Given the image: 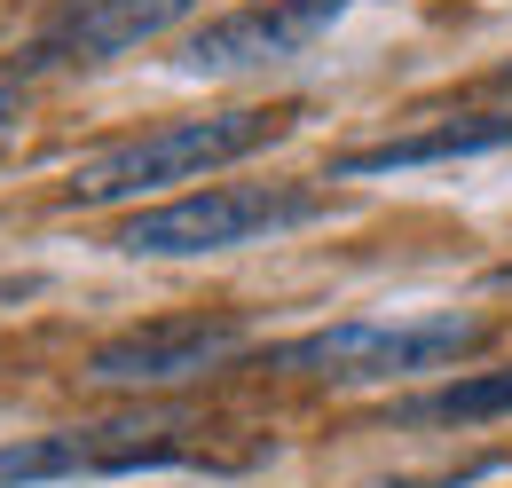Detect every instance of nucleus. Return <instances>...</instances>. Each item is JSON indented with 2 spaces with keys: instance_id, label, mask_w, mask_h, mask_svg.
<instances>
[{
  "instance_id": "20e7f679",
  "label": "nucleus",
  "mask_w": 512,
  "mask_h": 488,
  "mask_svg": "<svg viewBox=\"0 0 512 488\" xmlns=\"http://www.w3.org/2000/svg\"><path fill=\"white\" fill-rule=\"evenodd\" d=\"M347 8L355 0H245V8L213 16L205 32H190L174 48V71L182 79H237V71L292 63V56H308Z\"/></svg>"
},
{
  "instance_id": "6e6552de",
  "label": "nucleus",
  "mask_w": 512,
  "mask_h": 488,
  "mask_svg": "<svg viewBox=\"0 0 512 488\" xmlns=\"http://www.w3.org/2000/svg\"><path fill=\"white\" fill-rule=\"evenodd\" d=\"M512 142V111H473V119H434L410 126V134H386V142H355L331 158L339 182L355 174H410V166H442V158H481V150H505Z\"/></svg>"
},
{
  "instance_id": "7ed1b4c3",
  "label": "nucleus",
  "mask_w": 512,
  "mask_h": 488,
  "mask_svg": "<svg viewBox=\"0 0 512 488\" xmlns=\"http://www.w3.org/2000/svg\"><path fill=\"white\" fill-rule=\"evenodd\" d=\"M331 213V197L316 182H221V189H190V197H166L150 213H134L119 229V252L134 260H182V252H237V244L284 237V229H308Z\"/></svg>"
},
{
  "instance_id": "39448f33",
  "label": "nucleus",
  "mask_w": 512,
  "mask_h": 488,
  "mask_svg": "<svg viewBox=\"0 0 512 488\" xmlns=\"http://www.w3.org/2000/svg\"><path fill=\"white\" fill-rule=\"evenodd\" d=\"M197 0H56L40 16V32L24 40L16 79H48V71H95L111 56H134L142 40L174 32Z\"/></svg>"
},
{
  "instance_id": "f257e3e1",
  "label": "nucleus",
  "mask_w": 512,
  "mask_h": 488,
  "mask_svg": "<svg viewBox=\"0 0 512 488\" xmlns=\"http://www.w3.org/2000/svg\"><path fill=\"white\" fill-rule=\"evenodd\" d=\"M292 103H276V111H205V119H174L158 126V134H134V142H111V150H95V158H79L71 166L64 197L71 205H119V197H158V189L174 182H205L213 166H237V158H253L260 142H276V134H292Z\"/></svg>"
},
{
  "instance_id": "1a4fd4ad",
  "label": "nucleus",
  "mask_w": 512,
  "mask_h": 488,
  "mask_svg": "<svg viewBox=\"0 0 512 488\" xmlns=\"http://www.w3.org/2000/svg\"><path fill=\"white\" fill-rule=\"evenodd\" d=\"M489 418H512V370H481L442 394L402 402V426H489Z\"/></svg>"
},
{
  "instance_id": "9d476101",
  "label": "nucleus",
  "mask_w": 512,
  "mask_h": 488,
  "mask_svg": "<svg viewBox=\"0 0 512 488\" xmlns=\"http://www.w3.org/2000/svg\"><path fill=\"white\" fill-rule=\"evenodd\" d=\"M8 126H16V79L0 87V134H8Z\"/></svg>"
},
{
  "instance_id": "9b49d317",
  "label": "nucleus",
  "mask_w": 512,
  "mask_h": 488,
  "mask_svg": "<svg viewBox=\"0 0 512 488\" xmlns=\"http://www.w3.org/2000/svg\"><path fill=\"white\" fill-rule=\"evenodd\" d=\"M497 87H512V63H505V71H497Z\"/></svg>"
},
{
  "instance_id": "f03ea898",
  "label": "nucleus",
  "mask_w": 512,
  "mask_h": 488,
  "mask_svg": "<svg viewBox=\"0 0 512 488\" xmlns=\"http://www.w3.org/2000/svg\"><path fill=\"white\" fill-rule=\"evenodd\" d=\"M489 339V315H355V323H323L308 339H284L268 363L308 370L331 386H379V378H418V370H449Z\"/></svg>"
},
{
  "instance_id": "423d86ee",
  "label": "nucleus",
  "mask_w": 512,
  "mask_h": 488,
  "mask_svg": "<svg viewBox=\"0 0 512 488\" xmlns=\"http://www.w3.org/2000/svg\"><path fill=\"white\" fill-rule=\"evenodd\" d=\"M174 465H205L190 441H174L166 426H71L40 433V441H8L0 449V488L32 481H79V473H174Z\"/></svg>"
},
{
  "instance_id": "0eeeda50",
  "label": "nucleus",
  "mask_w": 512,
  "mask_h": 488,
  "mask_svg": "<svg viewBox=\"0 0 512 488\" xmlns=\"http://www.w3.org/2000/svg\"><path fill=\"white\" fill-rule=\"evenodd\" d=\"M245 347V323L237 315H174V323H142V331H119L87 355V378L95 386H174V378H197V370L229 363Z\"/></svg>"
}]
</instances>
